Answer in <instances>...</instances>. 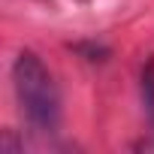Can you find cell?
I'll use <instances>...</instances> for the list:
<instances>
[{
    "instance_id": "7a4b0ae2",
    "label": "cell",
    "mask_w": 154,
    "mask_h": 154,
    "mask_svg": "<svg viewBox=\"0 0 154 154\" xmlns=\"http://www.w3.org/2000/svg\"><path fill=\"white\" fill-rule=\"evenodd\" d=\"M142 94H145V106L154 118V63H148V69L142 75Z\"/></svg>"
},
{
    "instance_id": "6da1fadb",
    "label": "cell",
    "mask_w": 154,
    "mask_h": 154,
    "mask_svg": "<svg viewBox=\"0 0 154 154\" xmlns=\"http://www.w3.org/2000/svg\"><path fill=\"white\" fill-rule=\"evenodd\" d=\"M12 85L27 124L39 133L57 130L60 121V94L51 72L33 51H21L12 63Z\"/></svg>"
}]
</instances>
